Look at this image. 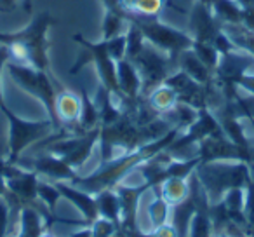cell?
Listing matches in <instances>:
<instances>
[{"label":"cell","instance_id":"1","mask_svg":"<svg viewBox=\"0 0 254 237\" xmlns=\"http://www.w3.org/2000/svg\"><path fill=\"white\" fill-rule=\"evenodd\" d=\"M181 133L180 128H171L160 138L148 142L145 145L138 147V149L131 150V152H126L122 156L115 157V159L108 160V162H103L101 167L98 171H94L89 176H75L70 183H73L75 187L82 188V190L89 192L91 195L99 194L101 190H108L113 188L115 185H119L124 178L129 173L136 169L139 164L146 162L148 159L155 157L157 154H160L162 150H166L171 143L176 140V136Z\"/></svg>","mask_w":254,"mask_h":237},{"label":"cell","instance_id":"2","mask_svg":"<svg viewBox=\"0 0 254 237\" xmlns=\"http://www.w3.org/2000/svg\"><path fill=\"white\" fill-rule=\"evenodd\" d=\"M195 176L200 181L209 204H214L221 201L230 188H246L253 180V166L244 160L200 162L195 169Z\"/></svg>","mask_w":254,"mask_h":237},{"label":"cell","instance_id":"3","mask_svg":"<svg viewBox=\"0 0 254 237\" xmlns=\"http://www.w3.org/2000/svg\"><path fill=\"white\" fill-rule=\"evenodd\" d=\"M54 25V18L49 11H42L28 23L23 30L18 32H0V44L18 42L23 46L28 56V65H32L37 70H42L49 74L51 61H49V33L51 26Z\"/></svg>","mask_w":254,"mask_h":237},{"label":"cell","instance_id":"4","mask_svg":"<svg viewBox=\"0 0 254 237\" xmlns=\"http://www.w3.org/2000/svg\"><path fill=\"white\" fill-rule=\"evenodd\" d=\"M9 75L14 80V84H18L21 89H25L26 92H30L32 96H35L40 103L44 105V108L49 113V121L53 122L56 131H66L61 129L60 121L56 115V96L58 89L56 84L51 80L49 74L42 70H37L32 65H23V63H14V61H7L5 65Z\"/></svg>","mask_w":254,"mask_h":237},{"label":"cell","instance_id":"5","mask_svg":"<svg viewBox=\"0 0 254 237\" xmlns=\"http://www.w3.org/2000/svg\"><path fill=\"white\" fill-rule=\"evenodd\" d=\"M132 63L136 65L141 77V96L146 98L153 89L164 84L167 77L173 72L178 70V61L173 60L167 53L157 49L150 42H145L143 49L132 58Z\"/></svg>","mask_w":254,"mask_h":237},{"label":"cell","instance_id":"6","mask_svg":"<svg viewBox=\"0 0 254 237\" xmlns=\"http://www.w3.org/2000/svg\"><path fill=\"white\" fill-rule=\"evenodd\" d=\"M9 121V143H7V162L16 164L21 159V154L28 147L37 145L40 140L56 131L51 121H25L14 112L7 110L4 113Z\"/></svg>","mask_w":254,"mask_h":237},{"label":"cell","instance_id":"7","mask_svg":"<svg viewBox=\"0 0 254 237\" xmlns=\"http://www.w3.org/2000/svg\"><path fill=\"white\" fill-rule=\"evenodd\" d=\"M134 25H138V28L143 32L146 42H150L152 46H155L157 49L164 51V53L169 54L173 60L178 61L183 51L191 49L193 46V39H191L190 33L183 32V30H178L171 25L160 21V18H132L129 19Z\"/></svg>","mask_w":254,"mask_h":237},{"label":"cell","instance_id":"8","mask_svg":"<svg viewBox=\"0 0 254 237\" xmlns=\"http://www.w3.org/2000/svg\"><path fill=\"white\" fill-rule=\"evenodd\" d=\"M71 39L91 53L92 63L96 65V70H98L99 80H101V84L112 92V96H115L117 103L120 105L124 96L120 94L119 80H117V61H113L112 58H110L108 51H106V46H105V40L91 42V40H85L84 35H80V33H75Z\"/></svg>","mask_w":254,"mask_h":237},{"label":"cell","instance_id":"9","mask_svg":"<svg viewBox=\"0 0 254 237\" xmlns=\"http://www.w3.org/2000/svg\"><path fill=\"white\" fill-rule=\"evenodd\" d=\"M188 16H190V35L197 42L212 44L223 30V25L218 21L212 9L200 0H195L191 4Z\"/></svg>","mask_w":254,"mask_h":237},{"label":"cell","instance_id":"10","mask_svg":"<svg viewBox=\"0 0 254 237\" xmlns=\"http://www.w3.org/2000/svg\"><path fill=\"white\" fill-rule=\"evenodd\" d=\"M254 68V56L247 51L237 49L233 53L221 54L214 79L221 84H237L239 79L246 74H251Z\"/></svg>","mask_w":254,"mask_h":237},{"label":"cell","instance_id":"11","mask_svg":"<svg viewBox=\"0 0 254 237\" xmlns=\"http://www.w3.org/2000/svg\"><path fill=\"white\" fill-rule=\"evenodd\" d=\"M26 169L35 171L39 176H44L47 181H71L75 176H77V171L71 166H68L63 159H60L58 156H53V154L46 152L42 156L35 157L30 162V167Z\"/></svg>","mask_w":254,"mask_h":237},{"label":"cell","instance_id":"12","mask_svg":"<svg viewBox=\"0 0 254 237\" xmlns=\"http://www.w3.org/2000/svg\"><path fill=\"white\" fill-rule=\"evenodd\" d=\"M82 99L80 94L61 87L56 96V115L60 121L61 129L70 133H82L78 129V119H80Z\"/></svg>","mask_w":254,"mask_h":237},{"label":"cell","instance_id":"13","mask_svg":"<svg viewBox=\"0 0 254 237\" xmlns=\"http://www.w3.org/2000/svg\"><path fill=\"white\" fill-rule=\"evenodd\" d=\"M56 187L60 190L61 197L70 201L78 211L82 213L85 222L91 225L96 218H98V204H96V197L91 195L89 192L82 190V188L75 187L70 181H56Z\"/></svg>","mask_w":254,"mask_h":237},{"label":"cell","instance_id":"14","mask_svg":"<svg viewBox=\"0 0 254 237\" xmlns=\"http://www.w3.org/2000/svg\"><path fill=\"white\" fill-rule=\"evenodd\" d=\"M117 80H119L120 94L127 99H138L141 96V77L131 60L117 61Z\"/></svg>","mask_w":254,"mask_h":237},{"label":"cell","instance_id":"15","mask_svg":"<svg viewBox=\"0 0 254 237\" xmlns=\"http://www.w3.org/2000/svg\"><path fill=\"white\" fill-rule=\"evenodd\" d=\"M178 68L183 70L187 75H190L198 84H209V82L214 79V72L209 67H205L191 49L183 51V53L178 56Z\"/></svg>","mask_w":254,"mask_h":237},{"label":"cell","instance_id":"16","mask_svg":"<svg viewBox=\"0 0 254 237\" xmlns=\"http://www.w3.org/2000/svg\"><path fill=\"white\" fill-rule=\"evenodd\" d=\"M46 220L35 206L23 204L19 209V236L18 237H40L46 232Z\"/></svg>","mask_w":254,"mask_h":237},{"label":"cell","instance_id":"17","mask_svg":"<svg viewBox=\"0 0 254 237\" xmlns=\"http://www.w3.org/2000/svg\"><path fill=\"white\" fill-rule=\"evenodd\" d=\"M153 188H157L159 195L171 208L181 204L190 195V183L185 178H167V180H164L162 183Z\"/></svg>","mask_w":254,"mask_h":237},{"label":"cell","instance_id":"18","mask_svg":"<svg viewBox=\"0 0 254 237\" xmlns=\"http://www.w3.org/2000/svg\"><path fill=\"white\" fill-rule=\"evenodd\" d=\"M96 204H98V215L101 218H106L113 222L117 227H120V215H122V208H120V199L115 188H108V190H101L99 194L94 195Z\"/></svg>","mask_w":254,"mask_h":237},{"label":"cell","instance_id":"19","mask_svg":"<svg viewBox=\"0 0 254 237\" xmlns=\"http://www.w3.org/2000/svg\"><path fill=\"white\" fill-rule=\"evenodd\" d=\"M146 101H148L150 108H152L155 113L166 115V113H169L171 110L178 105L180 99H178V94L174 89H171L169 85L162 84L157 89H153V91L146 96Z\"/></svg>","mask_w":254,"mask_h":237},{"label":"cell","instance_id":"20","mask_svg":"<svg viewBox=\"0 0 254 237\" xmlns=\"http://www.w3.org/2000/svg\"><path fill=\"white\" fill-rule=\"evenodd\" d=\"M209 201H204L195 209L193 216L188 227V237H212L214 236V227H212L211 216H209Z\"/></svg>","mask_w":254,"mask_h":237},{"label":"cell","instance_id":"21","mask_svg":"<svg viewBox=\"0 0 254 237\" xmlns=\"http://www.w3.org/2000/svg\"><path fill=\"white\" fill-rule=\"evenodd\" d=\"M211 9L223 26L242 25V9L235 0H211Z\"/></svg>","mask_w":254,"mask_h":237},{"label":"cell","instance_id":"22","mask_svg":"<svg viewBox=\"0 0 254 237\" xmlns=\"http://www.w3.org/2000/svg\"><path fill=\"white\" fill-rule=\"evenodd\" d=\"M80 99H82V110H80V119H78V129L82 133L91 131L94 128H99V110L96 106L94 99L85 92V89H80Z\"/></svg>","mask_w":254,"mask_h":237},{"label":"cell","instance_id":"23","mask_svg":"<svg viewBox=\"0 0 254 237\" xmlns=\"http://www.w3.org/2000/svg\"><path fill=\"white\" fill-rule=\"evenodd\" d=\"M129 28V19L124 12L117 11H106L103 18V40L113 39V37L124 35Z\"/></svg>","mask_w":254,"mask_h":237},{"label":"cell","instance_id":"24","mask_svg":"<svg viewBox=\"0 0 254 237\" xmlns=\"http://www.w3.org/2000/svg\"><path fill=\"white\" fill-rule=\"evenodd\" d=\"M167 4H169V0H138L134 5V11H132V14L127 16V19L160 18V14H162Z\"/></svg>","mask_w":254,"mask_h":237},{"label":"cell","instance_id":"25","mask_svg":"<svg viewBox=\"0 0 254 237\" xmlns=\"http://www.w3.org/2000/svg\"><path fill=\"white\" fill-rule=\"evenodd\" d=\"M146 213H148V218H150L152 227L153 229H157V227H160V225H164V223L169 222L171 206L167 204V202L159 195V192H157L155 199H153V201L148 204V208H146Z\"/></svg>","mask_w":254,"mask_h":237},{"label":"cell","instance_id":"26","mask_svg":"<svg viewBox=\"0 0 254 237\" xmlns=\"http://www.w3.org/2000/svg\"><path fill=\"white\" fill-rule=\"evenodd\" d=\"M191 51L197 54V58L205 65V67H209L212 72H216L221 54L216 51V47L212 46V44H209V42H197V40H193Z\"/></svg>","mask_w":254,"mask_h":237},{"label":"cell","instance_id":"27","mask_svg":"<svg viewBox=\"0 0 254 237\" xmlns=\"http://www.w3.org/2000/svg\"><path fill=\"white\" fill-rule=\"evenodd\" d=\"M37 194H39V201L46 206L47 211L54 215V209H56L58 201L61 199V194H60V190H58L56 183L47 181V180H40L39 188H37Z\"/></svg>","mask_w":254,"mask_h":237},{"label":"cell","instance_id":"28","mask_svg":"<svg viewBox=\"0 0 254 237\" xmlns=\"http://www.w3.org/2000/svg\"><path fill=\"white\" fill-rule=\"evenodd\" d=\"M221 202L230 215H244V209H246V188H230L223 195Z\"/></svg>","mask_w":254,"mask_h":237},{"label":"cell","instance_id":"29","mask_svg":"<svg viewBox=\"0 0 254 237\" xmlns=\"http://www.w3.org/2000/svg\"><path fill=\"white\" fill-rule=\"evenodd\" d=\"M126 37H127L126 58L127 60H132V58L143 49L146 39H145V35H143L141 30L138 28V25H134L132 21H129V28H127V32H126Z\"/></svg>","mask_w":254,"mask_h":237},{"label":"cell","instance_id":"30","mask_svg":"<svg viewBox=\"0 0 254 237\" xmlns=\"http://www.w3.org/2000/svg\"><path fill=\"white\" fill-rule=\"evenodd\" d=\"M105 46H106V51H108L110 58H112L113 61L124 60V58H126V49H127L126 33H124V35H119V37H113V39L105 40Z\"/></svg>","mask_w":254,"mask_h":237},{"label":"cell","instance_id":"31","mask_svg":"<svg viewBox=\"0 0 254 237\" xmlns=\"http://www.w3.org/2000/svg\"><path fill=\"white\" fill-rule=\"evenodd\" d=\"M212 46L216 47V51H218L219 54H228V53H233V51L239 49V47L235 46V42L232 40V37L225 32V28L218 33V37L214 39Z\"/></svg>","mask_w":254,"mask_h":237},{"label":"cell","instance_id":"32","mask_svg":"<svg viewBox=\"0 0 254 237\" xmlns=\"http://www.w3.org/2000/svg\"><path fill=\"white\" fill-rule=\"evenodd\" d=\"M9 218H11V204L5 197H0V237L7 236Z\"/></svg>","mask_w":254,"mask_h":237},{"label":"cell","instance_id":"33","mask_svg":"<svg viewBox=\"0 0 254 237\" xmlns=\"http://www.w3.org/2000/svg\"><path fill=\"white\" fill-rule=\"evenodd\" d=\"M7 61H9V51L4 44H0V112L2 113H5L9 110V106L4 101V92H2V72H4Z\"/></svg>","mask_w":254,"mask_h":237},{"label":"cell","instance_id":"34","mask_svg":"<svg viewBox=\"0 0 254 237\" xmlns=\"http://www.w3.org/2000/svg\"><path fill=\"white\" fill-rule=\"evenodd\" d=\"M153 234H155V237H180L178 236L176 227H174L171 222H167V223H164V225L153 229Z\"/></svg>","mask_w":254,"mask_h":237},{"label":"cell","instance_id":"35","mask_svg":"<svg viewBox=\"0 0 254 237\" xmlns=\"http://www.w3.org/2000/svg\"><path fill=\"white\" fill-rule=\"evenodd\" d=\"M237 85H239L242 91L249 92V94H254V74L242 75V77L239 79V82H237Z\"/></svg>","mask_w":254,"mask_h":237},{"label":"cell","instance_id":"36","mask_svg":"<svg viewBox=\"0 0 254 237\" xmlns=\"http://www.w3.org/2000/svg\"><path fill=\"white\" fill-rule=\"evenodd\" d=\"M242 26L251 32H254V7L244 9L242 11Z\"/></svg>","mask_w":254,"mask_h":237},{"label":"cell","instance_id":"37","mask_svg":"<svg viewBox=\"0 0 254 237\" xmlns=\"http://www.w3.org/2000/svg\"><path fill=\"white\" fill-rule=\"evenodd\" d=\"M18 7V0H0V12H12L14 9Z\"/></svg>","mask_w":254,"mask_h":237},{"label":"cell","instance_id":"38","mask_svg":"<svg viewBox=\"0 0 254 237\" xmlns=\"http://www.w3.org/2000/svg\"><path fill=\"white\" fill-rule=\"evenodd\" d=\"M136 2H138V0H120V7H122V11L129 16V14H132V11H134Z\"/></svg>","mask_w":254,"mask_h":237},{"label":"cell","instance_id":"39","mask_svg":"<svg viewBox=\"0 0 254 237\" xmlns=\"http://www.w3.org/2000/svg\"><path fill=\"white\" fill-rule=\"evenodd\" d=\"M70 237H92V229H91V225H89V227H82L80 230H75V232L71 234Z\"/></svg>","mask_w":254,"mask_h":237},{"label":"cell","instance_id":"40","mask_svg":"<svg viewBox=\"0 0 254 237\" xmlns=\"http://www.w3.org/2000/svg\"><path fill=\"white\" fill-rule=\"evenodd\" d=\"M237 4L240 5V9H249V7H254V0H235Z\"/></svg>","mask_w":254,"mask_h":237},{"label":"cell","instance_id":"41","mask_svg":"<svg viewBox=\"0 0 254 237\" xmlns=\"http://www.w3.org/2000/svg\"><path fill=\"white\" fill-rule=\"evenodd\" d=\"M23 2V9H25L26 14H32L33 12V2L32 0H21Z\"/></svg>","mask_w":254,"mask_h":237},{"label":"cell","instance_id":"42","mask_svg":"<svg viewBox=\"0 0 254 237\" xmlns=\"http://www.w3.org/2000/svg\"><path fill=\"white\" fill-rule=\"evenodd\" d=\"M2 157H7V147H4L0 143V159H2Z\"/></svg>","mask_w":254,"mask_h":237},{"label":"cell","instance_id":"43","mask_svg":"<svg viewBox=\"0 0 254 237\" xmlns=\"http://www.w3.org/2000/svg\"><path fill=\"white\" fill-rule=\"evenodd\" d=\"M212 237H230V236L226 232H218V234H214Z\"/></svg>","mask_w":254,"mask_h":237},{"label":"cell","instance_id":"44","mask_svg":"<svg viewBox=\"0 0 254 237\" xmlns=\"http://www.w3.org/2000/svg\"><path fill=\"white\" fill-rule=\"evenodd\" d=\"M40 237H54V236H53V234H51V232H44Z\"/></svg>","mask_w":254,"mask_h":237},{"label":"cell","instance_id":"45","mask_svg":"<svg viewBox=\"0 0 254 237\" xmlns=\"http://www.w3.org/2000/svg\"><path fill=\"white\" fill-rule=\"evenodd\" d=\"M239 237H244V236H239Z\"/></svg>","mask_w":254,"mask_h":237},{"label":"cell","instance_id":"46","mask_svg":"<svg viewBox=\"0 0 254 237\" xmlns=\"http://www.w3.org/2000/svg\"><path fill=\"white\" fill-rule=\"evenodd\" d=\"M251 121H254V119H251Z\"/></svg>","mask_w":254,"mask_h":237}]
</instances>
